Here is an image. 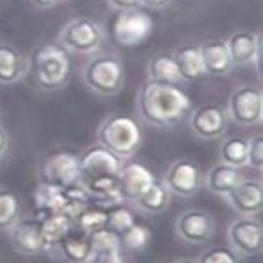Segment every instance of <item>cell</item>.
<instances>
[{"label":"cell","instance_id":"obj_1","mask_svg":"<svg viewBox=\"0 0 263 263\" xmlns=\"http://www.w3.org/2000/svg\"><path fill=\"white\" fill-rule=\"evenodd\" d=\"M192 99L181 86L149 81L136 91V115L143 124L156 129H174L190 115Z\"/></svg>","mask_w":263,"mask_h":263},{"label":"cell","instance_id":"obj_2","mask_svg":"<svg viewBox=\"0 0 263 263\" xmlns=\"http://www.w3.org/2000/svg\"><path fill=\"white\" fill-rule=\"evenodd\" d=\"M29 59V73L42 91H58L68 86L72 76L70 52L58 42L40 45L32 50Z\"/></svg>","mask_w":263,"mask_h":263},{"label":"cell","instance_id":"obj_3","mask_svg":"<svg viewBox=\"0 0 263 263\" xmlns=\"http://www.w3.org/2000/svg\"><path fill=\"white\" fill-rule=\"evenodd\" d=\"M142 127L138 120L129 115H109L101 122L97 129V143L111 151L122 161H127L135 156L142 147Z\"/></svg>","mask_w":263,"mask_h":263},{"label":"cell","instance_id":"obj_4","mask_svg":"<svg viewBox=\"0 0 263 263\" xmlns=\"http://www.w3.org/2000/svg\"><path fill=\"white\" fill-rule=\"evenodd\" d=\"M84 86L101 97L118 95L125 86V66L115 54H91L83 66Z\"/></svg>","mask_w":263,"mask_h":263},{"label":"cell","instance_id":"obj_5","mask_svg":"<svg viewBox=\"0 0 263 263\" xmlns=\"http://www.w3.org/2000/svg\"><path fill=\"white\" fill-rule=\"evenodd\" d=\"M106 42V29L101 22L90 16L72 18L63 25L58 34V43L66 52L91 55L97 54Z\"/></svg>","mask_w":263,"mask_h":263},{"label":"cell","instance_id":"obj_6","mask_svg":"<svg viewBox=\"0 0 263 263\" xmlns=\"http://www.w3.org/2000/svg\"><path fill=\"white\" fill-rule=\"evenodd\" d=\"M154 32V20L147 11L142 7L135 9L118 11L113 25H111V36L117 45L124 49H133L153 36Z\"/></svg>","mask_w":263,"mask_h":263},{"label":"cell","instance_id":"obj_7","mask_svg":"<svg viewBox=\"0 0 263 263\" xmlns=\"http://www.w3.org/2000/svg\"><path fill=\"white\" fill-rule=\"evenodd\" d=\"M229 120L242 127L260 125L263 120V91L258 84H240L228 97Z\"/></svg>","mask_w":263,"mask_h":263},{"label":"cell","instance_id":"obj_8","mask_svg":"<svg viewBox=\"0 0 263 263\" xmlns=\"http://www.w3.org/2000/svg\"><path fill=\"white\" fill-rule=\"evenodd\" d=\"M40 183L55 188H70L81 183L79 156L70 151H55L40 165Z\"/></svg>","mask_w":263,"mask_h":263},{"label":"cell","instance_id":"obj_9","mask_svg":"<svg viewBox=\"0 0 263 263\" xmlns=\"http://www.w3.org/2000/svg\"><path fill=\"white\" fill-rule=\"evenodd\" d=\"M161 183L172 195L195 197L204 188V172L195 161L181 158L166 168Z\"/></svg>","mask_w":263,"mask_h":263},{"label":"cell","instance_id":"obj_10","mask_svg":"<svg viewBox=\"0 0 263 263\" xmlns=\"http://www.w3.org/2000/svg\"><path fill=\"white\" fill-rule=\"evenodd\" d=\"M228 242L240 258L258 256L263 247V224L258 217H238L228 226Z\"/></svg>","mask_w":263,"mask_h":263},{"label":"cell","instance_id":"obj_11","mask_svg":"<svg viewBox=\"0 0 263 263\" xmlns=\"http://www.w3.org/2000/svg\"><path fill=\"white\" fill-rule=\"evenodd\" d=\"M174 229L177 238L188 246L208 243L215 236V218L206 210L190 208L177 215Z\"/></svg>","mask_w":263,"mask_h":263},{"label":"cell","instance_id":"obj_12","mask_svg":"<svg viewBox=\"0 0 263 263\" xmlns=\"http://www.w3.org/2000/svg\"><path fill=\"white\" fill-rule=\"evenodd\" d=\"M190 129L199 140H217L228 133L229 117L224 106L208 102L192 107L188 115Z\"/></svg>","mask_w":263,"mask_h":263},{"label":"cell","instance_id":"obj_13","mask_svg":"<svg viewBox=\"0 0 263 263\" xmlns=\"http://www.w3.org/2000/svg\"><path fill=\"white\" fill-rule=\"evenodd\" d=\"M226 45L229 50L233 66H249L254 65L258 72H261V31H249V29H240L229 34L226 40Z\"/></svg>","mask_w":263,"mask_h":263},{"label":"cell","instance_id":"obj_14","mask_svg":"<svg viewBox=\"0 0 263 263\" xmlns=\"http://www.w3.org/2000/svg\"><path fill=\"white\" fill-rule=\"evenodd\" d=\"M77 156H79L81 181L95 179V177L118 176L122 165H124V161L120 158L115 156L111 151H107L101 143H93V145L84 149Z\"/></svg>","mask_w":263,"mask_h":263},{"label":"cell","instance_id":"obj_15","mask_svg":"<svg viewBox=\"0 0 263 263\" xmlns=\"http://www.w3.org/2000/svg\"><path fill=\"white\" fill-rule=\"evenodd\" d=\"M156 176L149 166L136 161H124L120 172H118V194L122 202L135 204L138 197L156 183Z\"/></svg>","mask_w":263,"mask_h":263},{"label":"cell","instance_id":"obj_16","mask_svg":"<svg viewBox=\"0 0 263 263\" xmlns=\"http://www.w3.org/2000/svg\"><path fill=\"white\" fill-rule=\"evenodd\" d=\"M226 202L240 217H258L263 210V183L261 179L243 177L228 195Z\"/></svg>","mask_w":263,"mask_h":263},{"label":"cell","instance_id":"obj_17","mask_svg":"<svg viewBox=\"0 0 263 263\" xmlns=\"http://www.w3.org/2000/svg\"><path fill=\"white\" fill-rule=\"evenodd\" d=\"M9 242H11V247H13L18 254L36 256V254L45 253L40 222L36 220L34 217H29V218L22 217L20 220L9 229Z\"/></svg>","mask_w":263,"mask_h":263},{"label":"cell","instance_id":"obj_18","mask_svg":"<svg viewBox=\"0 0 263 263\" xmlns=\"http://www.w3.org/2000/svg\"><path fill=\"white\" fill-rule=\"evenodd\" d=\"M55 253H59V256L68 263H88L95 254L91 235L72 228L58 243Z\"/></svg>","mask_w":263,"mask_h":263},{"label":"cell","instance_id":"obj_19","mask_svg":"<svg viewBox=\"0 0 263 263\" xmlns=\"http://www.w3.org/2000/svg\"><path fill=\"white\" fill-rule=\"evenodd\" d=\"M29 73V59L13 43L0 42V84L11 86Z\"/></svg>","mask_w":263,"mask_h":263},{"label":"cell","instance_id":"obj_20","mask_svg":"<svg viewBox=\"0 0 263 263\" xmlns=\"http://www.w3.org/2000/svg\"><path fill=\"white\" fill-rule=\"evenodd\" d=\"M199 49H201L204 76L224 77L233 70L226 40H208V42H202Z\"/></svg>","mask_w":263,"mask_h":263},{"label":"cell","instance_id":"obj_21","mask_svg":"<svg viewBox=\"0 0 263 263\" xmlns=\"http://www.w3.org/2000/svg\"><path fill=\"white\" fill-rule=\"evenodd\" d=\"M34 218L40 222L45 253H55L61 238L73 228L72 218L63 213H34Z\"/></svg>","mask_w":263,"mask_h":263},{"label":"cell","instance_id":"obj_22","mask_svg":"<svg viewBox=\"0 0 263 263\" xmlns=\"http://www.w3.org/2000/svg\"><path fill=\"white\" fill-rule=\"evenodd\" d=\"M242 179L243 174L240 172V168L218 161L204 174V188L224 199Z\"/></svg>","mask_w":263,"mask_h":263},{"label":"cell","instance_id":"obj_23","mask_svg":"<svg viewBox=\"0 0 263 263\" xmlns=\"http://www.w3.org/2000/svg\"><path fill=\"white\" fill-rule=\"evenodd\" d=\"M174 59L179 68V73L183 77L184 84L194 83V81L201 79L204 76V68H202V59H201V49L195 43H186L177 49H174Z\"/></svg>","mask_w":263,"mask_h":263},{"label":"cell","instance_id":"obj_24","mask_svg":"<svg viewBox=\"0 0 263 263\" xmlns=\"http://www.w3.org/2000/svg\"><path fill=\"white\" fill-rule=\"evenodd\" d=\"M147 79L149 81H158V83H166V84H176L181 86L184 84L183 77L179 73V68L176 65L172 52H158L147 61Z\"/></svg>","mask_w":263,"mask_h":263},{"label":"cell","instance_id":"obj_25","mask_svg":"<svg viewBox=\"0 0 263 263\" xmlns=\"http://www.w3.org/2000/svg\"><path fill=\"white\" fill-rule=\"evenodd\" d=\"M170 199H172V194L166 190L165 184L156 181L153 186H149L140 195L138 201L135 202V206L143 215H159L168 210Z\"/></svg>","mask_w":263,"mask_h":263},{"label":"cell","instance_id":"obj_26","mask_svg":"<svg viewBox=\"0 0 263 263\" xmlns=\"http://www.w3.org/2000/svg\"><path fill=\"white\" fill-rule=\"evenodd\" d=\"M247 145H249V140L246 136L242 135L226 136L222 140L220 147H218V158L226 165L243 168V166H247Z\"/></svg>","mask_w":263,"mask_h":263},{"label":"cell","instance_id":"obj_27","mask_svg":"<svg viewBox=\"0 0 263 263\" xmlns=\"http://www.w3.org/2000/svg\"><path fill=\"white\" fill-rule=\"evenodd\" d=\"M135 222H138V218H136L135 210L127 202H117L106 208V228L117 235H122Z\"/></svg>","mask_w":263,"mask_h":263},{"label":"cell","instance_id":"obj_28","mask_svg":"<svg viewBox=\"0 0 263 263\" xmlns=\"http://www.w3.org/2000/svg\"><path fill=\"white\" fill-rule=\"evenodd\" d=\"M22 218V202L16 194L0 188V231H9Z\"/></svg>","mask_w":263,"mask_h":263},{"label":"cell","instance_id":"obj_29","mask_svg":"<svg viewBox=\"0 0 263 263\" xmlns=\"http://www.w3.org/2000/svg\"><path fill=\"white\" fill-rule=\"evenodd\" d=\"M72 222H73V228L91 235V233L97 231V229L106 228V208L90 202V204L84 206V208L72 218Z\"/></svg>","mask_w":263,"mask_h":263},{"label":"cell","instance_id":"obj_30","mask_svg":"<svg viewBox=\"0 0 263 263\" xmlns=\"http://www.w3.org/2000/svg\"><path fill=\"white\" fill-rule=\"evenodd\" d=\"M118 236H120V247L127 251H143L153 238V231L149 226L142 224V222H135L131 228L125 229Z\"/></svg>","mask_w":263,"mask_h":263},{"label":"cell","instance_id":"obj_31","mask_svg":"<svg viewBox=\"0 0 263 263\" xmlns=\"http://www.w3.org/2000/svg\"><path fill=\"white\" fill-rule=\"evenodd\" d=\"M197 263H240V256L231 247L213 246L199 254Z\"/></svg>","mask_w":263,"mask_h":263},{"label":"cell","instance_id":"obj_32","mask_svg":"<svg viewBox=\"0 0 263 263\" xmlns=\"http://www.w3.org/2000/svg\"><path fill=\"white\" fill-rule=\"evenodd\" d=\"M95 251H120V236L107 228H101L91 233Z\"/></svg>","mask_w":263,"mask_h":263},{"label":"cell","instance_id":"obj_33","mask_svg":"<svg viewBox=\"0 0 263 263\" xmlns=\"http://www.w3.org/2000/svg\"><path fill=\"white\" fill-rule=\"evenodd\" d=\"M249 145H247V166L261 172L263 168V135L258 133V135L251 136Z\"/></svg>","mask_w":263,"mask_h":263},{"label":"cell","instance_id":"obj_34","mask_svg":"<svg viewBox=\"0 0 263 263\" xmlns=\"http://www.w3.org/2000/svg\"><path fill=\"white\" fill-rule=\"evenodd\" d=\"M88 263H125L120 251H95Z\"/></svg>","mask_w":263,"mask_h":263},{"label":"cell","instance_id":"obj_35","mask_svg":"<svg viewBox=\"0 0 263 263\" xmlns=\"http://www.w3.org/2000/svg\"><path fill=\"white\" fill-rule=\"evenodd\" d=\"M106 2L115 11H127L135 9V7H142L140 6V0H106Z\"/></svg>","mask_w":263,"mask_h":263},{"label":"cell","instance_id":"obj_36","mask_svg":"<svg viewBox=\"0 0 263 263\" xmlns=\"http://www.w3.org/2000/svg\"><path fill=\"white\" fill-rule=\"evenodd\" d=\"M9 147H11V138L6 129L0 125V159L6 158V154L9 153Z\"/></svg>","mask_w":263,"mask_h":263},{"label":"cell","instance_id":"obj_37","mask_svg":"<svg viewBox=\"0 0 263 263\" xmlns=\"http://www.w3.org/2000/svg\"><path fill=\"white\" fill-rule=\"evenodd\" d=\"M172 4L174 0H140V6L149 7V9H165Z\"/></svg>","mask_w":263,"mask_h":263},{"label":"cell","instance_id":"obj_38","mask_svg":"<svg viewBox=\"0 0 263 263\" xmlns=\"http://www.w3.org/2000/svg\"><path fill=\"white\" fill-rule=\"evenodd\" d=\"M59 2H63V0H29V4L38 7V9H50V7L58 6Z\"/></svg>","mask_w":263,"mask_h":263},{"label":"cell","instance_id":"obj_39","mask_svg":"<svg viewBox=\"0 0 263 263\" xmlns=\"http://www.w3.org/2000/svg\"><path fill=\"white\" fill-rule=\"evenodd\" d=\"M174 263H197V260H194V258H179Z\"/></svg>","mask_w":263,"mask_h":263}]
</instances>
